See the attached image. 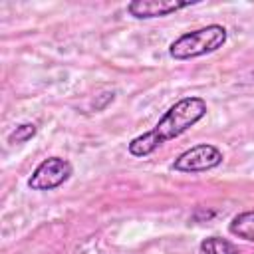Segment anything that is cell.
I'll return each instance as SVG.
<instances>
[{
	"mask_svg": "<svg viewBox=\"0 0 254 254\" xmlns=\"http://www.w3.org/2000/svg\"><path fill=\"white\" fill-rule=\"evenodd\" d=\"M208 107L206 101L202 97L190 95V97H183L179 99L175 105H171L165 115L155 123L153 129L133 137L127 145L129 153L133 157H147L153 151H157L163 143L177 139L179 135H183L185 131H189L192 125H196L204 115H206Z\"/></svg>",
	"mask_w": 254,
	"mask_h": 254,
	"instance_id": "obj_1",
	"label": "cell"
},
{
	"mask_svg": "<svg viewBox=\"0 0 254 254\" xmlns=\"http://www.w3.org/2000/svg\"><path fill=\"white\" fill-rule=\"evenodd\" d=\"M228 32L220 24H208L204 28L185 32L169 46V56L173 60H192L220 50L226 44Z\"/></svg>",
	"mask_w": 254,
	"mask_h": 254,
	"instance_id": "obj_2",
	"label": "cell"
},
{
	"mask_svg": "<svg viewBox=\"0 0 254 254\" xmlns=\"http://www.w3.org/2000/svg\"><path fill=\"white\" fill-rule=\"evenodd\" d=\"M224 155L216 145L210 143H198L187 151H183L171 165L173 171L179 173H204L210 169H216L222 163Z\"/></svg>",
	"mask_w": 254,
	"mask_h": 254,
	"instance_id": "obj_3",
	"label": "cell"
},
{
	"mask_svg": "<svg viewBox=\"0 0 254 254\" xmlns=\"http://www.w3.org/2000/svg\"><path fill=\"white\" fill-rule=\"evenodd\" d=\"M73 173V167L64 157H48L44 159L30 175L28 187L32 190H54L62 187Z\"/></svg>",
	"mask_w": 254,
	"mask_h": 254,
	"instance_id": "obj_4",
	"label": "cell"
},
{
	"mask_svg": "<svg viewBox=\"0 0 254 254\" xmlns=\"http://www.w3.org/2000/svg\"><path fill=\"white\" fill-rule=\"evenodd\" d=\"M192 4H196V0H133L127 4V12L137 20H151L169 16Z\"/></svg>",
	"mask_w": 254,
	"mask_h": 254,
	"instance_id": "obj_5",
	"label": "cell"
},
{
	"mask_svg": "<svg viewBox=\"0 0 254 254\" xmlns=\"http://www.w3.org/2000/svg\"><path fill=\"white\" fill-rule=\"evenodd\" d=\"M228 230H230V234H234L242 240L254 242V210H244V212H238L236 216H232Z\"/></svg>",
	"mask_w": 254,
	"mask_h": 254,
	"instance_id": "obj_6",
	"label": "cell"
},
{
	"mask_svg": "<svg viewBox=\"0 0 254 254\" xmlns=\"http://www.w3.org/2000/svg\"><path fill=\"white\" fill-rule=\"evenodd\" d=\"M200 252L202 254H240V250L226 238L220 236H208L200 242Z\"/></svg>",
	"mask_w": 254,
	"mask_h": 254,
	"instance_id": "obj_7",
	"label": "cell"
},
{
	"mask_svg": "<svg viewBox=\"0 0 254 254\" xmlns=\"http://www.w3.org/2000/svg\"><path fill=\"white\" fill-rule=\"evenodd\" d=\"M36 125L34 123H20V125H16V129L8 135V143H12V145H16V143H26V141H30L34 135H36Z\"/></svg>",
	"mask_w": 254,
	"mask_h": 254,
	"instance_id": "obj_8",
	"label": "cell"
}]
</instances>
